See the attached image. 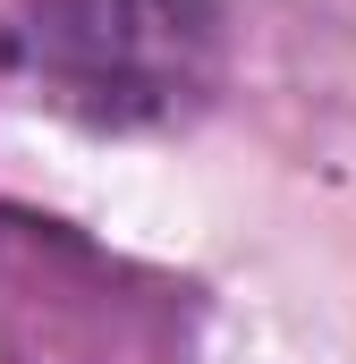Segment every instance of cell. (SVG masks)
<instances>
[{"label": "cell", "mask_w": 356, "mask_h": 364, "mask_svg": "<svg viewBox=\"0 0 356 364\" xmlns=\"http://www.w3.org/2000/svg\"><path fill=\"white\" fill-rule=\"evenodd\" d=\"M43 51L102 110H162L195 85L204 17L195 0H51Z\"/></svg>", "instance_id": "6da1fadb"}]
</instances>
